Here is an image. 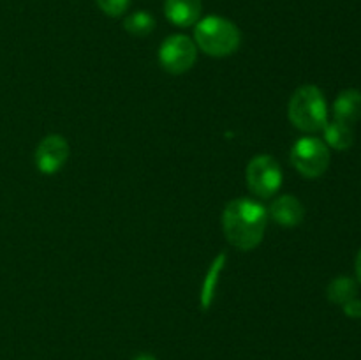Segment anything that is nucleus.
I'll list each match as a JSON object with an SVG mask.
<instances>
[{
  "label": "nucleus",
  "instance_id": "1",
  "mask_svg": "<svg viewBox=\"0 0 361 360\" xmlns=\"http://www.w3.org/2000/svg\"><path fill=\"white\" fill-rule=\"evenodd\" d=\"M268 210L252 198H236L222 212V232L231 246L240 251H252L267 232Z\"/></svg>",
  "mask_w": 361,
  "mask_h": 360
},
{
  "label": "nucleus",
  "instance_id": "2",
  "mask_svg": "<svg viewBox=\"0 0 361 360\" xmlns=\"http://www.w3.org/2000/svg\"><path fill=\"white\" fill-rule=\"evenodd\" d=\"M194 42L210 56H229L240 48L242 32L228 18L210 14L194 25Z\"/></svg>",
  "mask_w": 361,
  "mask_h": 360
},
{
  "label": "nucleus",
  "instance_id": "3",
  "mask_svg": "<svg viewBox=\"0 0 361 360\" xmlns=\"http://www.w3.org/2000/svg\"><path fill=\"white\" fill-rule=\"evenodd\" d=\"M289 122L303 133H319L328 124V104L316 85H302L293 92L288 104Z\"/></svg>",
  "mask_w": 361,
  "mask_h": 360
},
{
  "label": "nucleus",
  "instance_id": "4",
  "mask_svg": "<svg viewBox=\"0 0 361 360\" xmlns=\"http://www.w3.org/2000/svg\"><path fill=\"white\" fill-rule=\"evenodd\" d=\"M330 148L321 138L303 136L293 145L291 162L305 179H319L330 166Z\"/></svg>",
  "mask_w": 361,
  "mask_h": 360
},
{
  "label": "nucleus",
  "instance_id": "5",
  "mask_svg": "<svg viewBox=\"0 0 361 360\" xmlns=\"http://www.w3.org/2000/svg\"><path fill=\"white\" fill-rule=\"evenodd\" d=\"M247 187L261 200H268L282 186V168L277 159L268 154H259L252 157L245 169Z\"/></svg>",
  "mask_w": 361,
  "mask_h": 360
},
{
  "label": "nucleus",
  "instance_id": "6",
  "mask_svg": "<svg viewBox=\"0 0 361 360\" xmlns=\"http://www.w3.org/2000/svg\"><path fill=\"white\" fill-rule=\"evenodd\" d=\"M197 59V46L183 34L169 35L159 48V62L169 74H183L192 69Z\"/></svg>",
  "mask_w": 361,
  "mask_h": 360
},
{
  "label": "nucleus",
  "instance_id": "7",
  "mask_svg": "<svg viewBox=\"0 0 361 360\" xmlns=\"http://www.w3.org/2000/svg\"><path fill=\"white\" fill-rule=\"evenodd\" d=\"M69 143L60 134H48L35 148V166L44 175L60 172L69 159Z\"/></svg>",
  "mask_w": 361,
  "mask_h": 360
},
{
  "label": "nucleus",
  "instance_id": "8",
  "mask_svg": "<svg viewBox=\"0 0 361 360\" xmlns=\"http://www.w3.org/2000/svg\"><path fill=\"white\" fill-rule=\"evenodd\" d=\"M270 217L284 228H295L303 222L305 207L293 194H282L270 205Z\"/></svg>",
  "mask_w": 361,
  "mask_h": 360
},
{
  "label": "nucleus",
  "instance_id": "9",
  "mask_svg": "<svg viewBox=\"0 0 361 360\" xmlns=\"http://www.w3.org/2000/svg\"><path fill=\"white\" fill-rule=\"evenodd\" d=\"M203 2L201 0H164V14L175 27H192L201 20Z\"/></svg>",
  "mask_w": 361,
  "mask_h": 360
},
{
  "label": "nucleus",
  "instance_id": "10",
  "mask_svg": "<svg viewBox=\"0 0 361 360\" xmlns=\"http://www.w3.org/2000/svg\"><path fill=\"white\" fill-rule=\"evenodd\" d=\"M361 119V92L356 88H348L337 95L334 102V120L344 122L348 126Z\"/></svg>",
  "mask_w": 361,
  "mask_h": 360
},
{
  "label": "nucleus",
  "instance_id": "11",
  "mask_svg": "<svg viewBox=\"0 0 361 360\" xmlns=\"http://www.w3.org/2000/svg\"><path fill=\"white\" fill-rule=\"evenodd\" d=\"M323 136L324 143L335 150H348L355 143V133H353L351 126L338 122V120H331L323 127Z\"/></svg>",
  "mask_w": 361,
  "mask_h": 360
},
{
  "label": "nucleus",
  "instance_id": "12",
  "mask_svg": "<svg viewBox=\"0 0 361 360\" xmlns=\"http://www.w3.org/2000/svg\"><path fill=\"white\" fill-rule=\"evenodd\" d=\"M356 293H358V284L349 275H338V277H335L328 284L326 289L328 299L334 304H338V306H344L349 300L356 299Z\"/></svg>",
  "mask_w": 361,
  "mask_h": 360
},
{
  "label": "nucleus",
  "instance_id": "13",
  "mask_svg": "<svg viewBox=\"0 0 361 360\" xmlns=\"http://www.w3.org/2000/svg\"><path fill=\"white\" fill-rule=\"evenodd\" d=\"M123 28L134 37H147L155 28V18L148 11H134L123 18Z\"/></svg>",
  "mask_w": 361,
  "mask_h": 360
},
{
  "label": "nucleus",
  "instance_id": "14",
  "mask_svg": "<svg viewBox=\"0 0 361 360\" xmlns=\"http://www.w3.org/2000/svg\"><path fill=\"white\" fill-rule=\"evenodd\" d=\"M99 9L109 18H120L127 13L130 0H95Z\"/></svg>",
  "mask_w": 361,
  "mask_h": 360
},
{
  "label": "nucleus",
  "instance_id": "15",
  "mask_svg": "<svg viewBox=\"0 0 361 360\" xmlns=\"http://www.w3.org/2000/svg\"><path fill=\"white\" fill-rule=\"evenodd\" d=\"M344 313L351 318H361V300L360 299H353L349 302H345L344 306Z\"/></svg>",
  "mask_w": 361,
  "mask_h": 360
},
{
  "label": "nucleus",
  "instance_id": "16",
  "mask_svg": "<svg viewBox=\"0 0 361 360\" xmlns=\"http://www.w3.org/2000/svg\"><path fill=\"white\" fill-rule=\"evenodd\" d=\"M355 270H356V277H358V281L361 282V249H360L358 256H356V261H355Z\"/></svg>",
  "mask_w": 361,
  "mask_h": 360
},
{
  "label": "nucleus",
  "instance_id": "17",
  "mask_svg": "<svg viewBox=\"0 0 361 360\" xmlns=\"http://www.w3.org/2000/svg\"><path fill=\"white\" fill-rule=\"evenodd\" d=\"M134 360H157L154 355H150V353H140V355L134 356Z\"/></svg>",
  "mask_w": 361,
  "mask_h": 360
}]
</instances>
